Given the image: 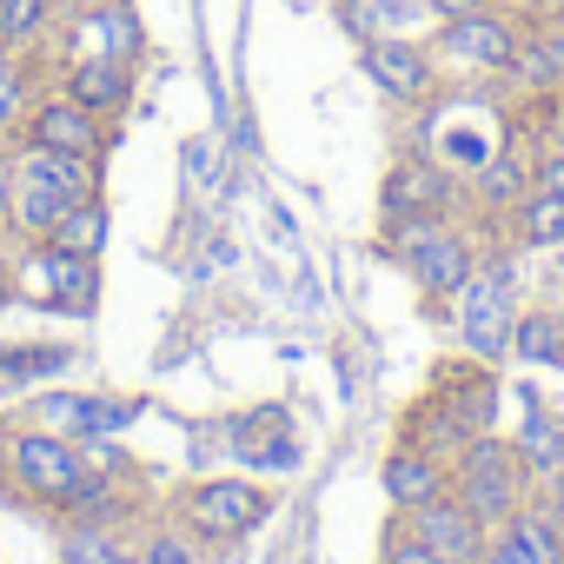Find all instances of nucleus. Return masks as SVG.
Listing matches in <instances>:
<instances>
[{"label": "nucleus", "instance_id": "nucleus-13", "mask_svg": "<svg viewBox=\"0 0 564 564\" xmlns=\"http://www.w3.org/2000/svg\"><path fill=\"white\" fill-rule=\"evenodd\" d=\"M28 272H41V293L61 313H94V300H100V259H87V252L34 246L28 252Z\"/></svg>", "mask_w": 564, "mask_h": 564}, {"label": "nucleus", "instance_id": "nucleus-29", "mask_svg": "<svg viewBox=\"0 0 564 564\" xmlns=\"http://www.w3.org/2000/svg\"><path fill=\"white\" fill-rule=\"evenodd\" d=\"M34 107V87H28V61L0 47V133H14Z\"/></svg>", "mask_w": 564, "mask_h": 564}, {"label": "nucleus", "instance_id": "nucleus-16", "mask_svg": "<svg viewBox=\"0 0 564 564\" xmlns=\"http://www.w3.org/2000/svg\"><path fill=\"white\" fill-rule=\"evenodd\" d=\"M379 485H386L392 511H412V505H432V498L452 491V465H438V458H425L419 445L399 438V445L386 452V465H379Z\"/></svg>", "mask_w": 564, "mask_h": 564}, {"label": "nucleus", "instance_id": "nucleus-30", "mask_svg": "<svg viewBox=\"0 0 564 564\" xmlns=\"http://www.w3.org/2000/svg\"><path fill=\"white\" fill-rule=\"evenodd\" d=\"M140 564H199V538L166 518V524H153V531L140 538Z\"/></svg>", "mask_w": 564, "mask_h": 564}, {"label": "nucleus", "instance_id": "nucleus-14", "mask_svg": "<svg viewBox=\"0 0 564 564\" xmlns=\"http://www.w3.org/2000/svg\"><path fill=\"white\" fill-rule=\"evenodd\" d=\"M133 87H140V74H133V61H67L61 67V94H74L87 113H100V120H120L127 107H133Z\"/></svg>", "mask_w": 564, "mask_h": 564}, {"label": "nucleus", "instance_id": "nucleus-33", "mask_svg": "<svg viewBox=\"0 0 564 564\" xmlns=\"http://www.w3.org/2000/svg\"><path fill=\"white\" fill-rule=\"evenodd\" d=\"M531 34H538V47H544V61H551V80L564 87V8L538 14V21H531Z\"/></svg>", "mask_w": 564, "mask_h": 564}, {"label": "nucleus", "instance_id": "nucleus-20", "mask_svg": "<svg viewBox=\"0 0 564 564\" xmlns=\"http://www.w3.org/2000/svg\"><path fill=\"white\" fill-rule=\"evenodd\" d=\"M399 438H405V445H419V452H425V458H438V465H458V458H465V445H471V432H465L438 399H425V392L405 405Z\"/></svg>", "mask_w": 564, "mask_h": 564}, {"label": "nucleus", "instance_id": "nucleus-38", "mask_svg": "<svg viewBox=\"0 0 564 564\" xmlns=\"http://www.w3.org/2000/svg\"><path fill=\"white\" fill-rule=\"evenodd\" d=\"M491 8H511V14L538 21V14H551V8H557V0H491Z\"/></svg>", "mask_w": 564, "mask_h": 564}, {"label": "nucleus", "instance_id": "nucleus-21", "mask_svg": "<svg viewBox=\"0 0 564 564\" xmlns=\"http://www.w3.org/2000/svg\"><path fill=\"white\" fill-rule=\"evenodd\" d=\"M346 28L359 41H379V34H432L438 28V8H432V0H346Z\"/></svg>", "mask_w": 564, "mask_h": 564}, {"label": "nucleus", "instance_id": "nucleus-3", "mask_svg": "<svg viewBox=\"0 0 564 564\" xmlns=\"http://www.w3.org/2000/svg\"><path fill=\"white\" fill-rule=\"evenodd\" d=\"M452 498L491 531V524H505V518H518V511L531 505V465L518 458L511 438L485 432V438H471L465 458L452 465Z\"/></svg>", "mask_w": 564, "mask_h": 564}, {"label": "nucleus", "instance_id": "nucleus-18", "mask_svg": "<svg viewBox=\"0 0 564 564\" xmlns=\"http://www.w3.org/2000/svg\"><path fill=\"white\" fill-rule=\"evenodd\" d=\"M14 173H28V180L54 186V193H67V199H94V193H100V160L54 153V147H34V140H21V147H14Z\"/></svg>", "mask_w": 564, "mask_h": 564}, {"label": "nucleus", "instance_id": "nucleus-31", "mask_svg": "<svg viewBox=\"0 0 564 564\" xmlns=\"http://www.w3.org/2000/svg\"><path fill=\"white\" fill-rule=\"evenodd\" d=\"M246 458H252V465H265V471H293V465H300V432H293V425H279V432L252 438V445H246Z\"/></svg>", "mask_w": 564, "mask_h": 564}, {"label": "nucleus", "instance_id": "nucleus-27", "mask_svg": "<svg viewBox=\"0 0 564 564\" xmlns=\"http://www.w3.org/2000/svg\"><path fill=\"white\" fill-rule=\"evenodd\" d=\"M61 564H140V551L120 544L113 524H67L61 531Z\"/></svg>", "mask_w": 564, "mask_h": 564}, {"label": "nucleus", "instance_id": "nucleus-41", "mask_svg": "<svg viewBox=\"0 0 564 564\" xmlns=\"http://www.w3.org/2000/svg\"><path fill=\"white\" fill-rule=\"evenodd\" d=\"M557 8H564V0H557Z\"/></svg>", "mask_w": 564, "mask_h": 564}, {"label": "nucleus", "instance_id": "nucleus-2", "mask_svg": "<svg viewBox=\"0 0 564 564\" xmlns=\"http://www.w3.org/2000/svg\"><path fill=\"white\" fill-rule=\"evenodd\" d=\"M524 34H531L524 14L491 8V0H485V8L445 14L425 41H432V54H438L445 74H465V80H505V67H511V54L524 47Z\"/></svg>", "mask_w": 564, "mask_h": 564}, {"label": "nucleus", "instance_id": "nucleus-7", "mask_svg": "<svg viewBox=\"0 0 564 564\" xmlns=\"http://www.w3.org/2000/svg\"><path fill=\"white\" fill-rule=\"evenodd\" d=\"M465 206V173H452L438 153L412 147L386 166L379 180V219L386 226H405V219H452Z\"/></svg>", "mask_w": 564, "mask_h": 564}, {"label": "nucleus", "instance_id": "nucleus-36", "mask_svg": "<svg viewBox=\"0 0 564 564\" xmlns=\"http://www.w3.org/2000/svg\"><path fill=\"white\" fill-rule=\"evenodd\" d=\"M531 186H544V193L564 199V153L557 147H531Z\"/></svg>", "mask_w": 564, "mask_h": 564}, {"label": "nucleus", "instance_id": "nucleus-32", "mask_svg": "<svg viewBox=\"0 0 564 564\" xmlns=\"http://www.w3.org/2000/svg\"><path fill=\"white\" fill-rule=\"evenodd\" d=\"M379 564H438V557L405 531V518H392V524H386V538H379Z\"/></svg>", "mask_w": 564, "mask_h": 564}, {"label": "nucleus", "instance_id": "nucleus-23", "mask_svg": "<svg viewBox=\"0 0 564 564\" xmlns=\"http://www.w3.org/2000/svg\"><path fill=\"white\" fill-rule=\"evenodd\" d=\"M67 206H74L67 193H54V186H41V180L14 173V206H8V232H21V239H47V232L61 226V213H67Z\"/></svg>", "mask_w": 564, "mask_h": 564}, {"label": "nucleus", "instance_id": "nucleus-19", "mask_svg": "<svg viewBox=\"0 0 564 564\" xmlns=\"http://www.w3.org/2000/svg\"><path fill=\"white\" fill-rule=\"evenodd\" d=\"M531 193V153H511V147H498L491 160H478L471 173H465V199H478V206H491V213H505L511 219V206Z\"/></svg>", "mask_w": 564, "mask_h": 564}, {"label": "nucleus", "instance_id": "nucleus-9", "mask_svg": "<svg viewBox=\"0 0 564 564\" xmlns=\"http://www.w3.org/2000/svg\"><path fill=\"white\" fill-rule=\"evenodd\" d=\"M425 399H438L471 438L498 432V405H505V392H498V366H491V359H471V352H465V359H438Z\"/></svg>", "mask_w": 564, "mask_h": 564}, {"label": "nucleus", "instance_id": "nucleus-15", "mask_svg": "<svg viewBox=\"0 0 564 564\" xmlns=\"http://www.w3.org/2000/svg\"><path fill=\"white\" fill-rule=\"evenodd\" d=\"M478 564H564V531L544 518V511H518V518H505V524H491V538H485V557Z\"/></svg>", "mask_w": 564, "mask_h": 564}, {"label": "nucleus", "instance_id": "nucleus-22", "mask_svg": "<svg viewBox=\"0 0 564 564\" xmlns=\"http://www.w3.org/2000/svg\"><path fill=\"white\" fill-rule=\"evenodd\" d=\"M511 445H518V458L531 465V478L564 471V412H551V405H524Z\"/></svg>", "mask_w": 564, "mask_h": 564}, {"label": "nucleus", "instance_id": "nucleus-8", "mask_svg": "<svg viewBox=\"0 0 564 564\" xmlns=\"http://www.w3.org/2000/svg\"><path fill=\"white\" fill-rule=\"evenodd\" d=\"M359 67H366V80H372L386 100H399V107H425V100L445 87V67H438V54H432L425 34H379V41H359Z\"/></svg>", "mask_w": 564, "mask_h": 564}, {"label": "nucleus", "instance_id": "nucleus-17", "mask_svg": "<svg viewBox=\"0 0 564 564\" xmlns=\"http://www.w3.org/2000/svg\"><path fill=\"white\" fill-rule=\"evenodd\" d=\"M41 405H47V425L67 432V438H80V445L87 438H107V432H127L147 412L140 399H80V392L74 399H41Z\"/></svg>", "mask_w": 564, "mask_h": 564}, {"label": "nucleus", "instance_id": "nucleus-6", "mask_svg": "<svg viewBox=\"0 0 564 564\" xmlns=\"http://www.w3.org/2000/svg\"><path fill=\"white\" fill-rule=\"evenodd\" d=\"M0 458H8V478H14L34 505H47V511H67V498H74L80 478H87V445L67 438V432H54V425L14 432L8 445H0Z\"/></svg>", "mask_w": 564, "mask_h": 564}, {"label": "nucleus", "instance_id": "nucleus-40", "mask_svg": "<svg viewBox=\"0 0 564 564\" xmlns=\"http://www.w3.org/2000/svg\"><path fill=\"white\" fill-rule=\"evenodd\" d=\"M14 300V272H0V306H8Z\"/></svg>", "mask_w": 564, "mask_h": 564}, {"label": "nucleus", "instance_id": "nucleus-5", "mask_svg": "<svg viewBox=\"0 0 564 564\" xmlns=\"http://www.w3.org/2000/svg\"><path fill=\"white\" fill-rule=\"evenodd\" d=\"M386 252L412 272V286L425 300H458V286L478 265V239L458 226V219H405V226H386Z\"/></svg>", "mask_w": 564, "mask_h": 564}, {"label": "nucleus", "instance_id": "nucleus-11", "mask_svg": "<svg viewBox=\"0 0 564 564\" xmlns=\"http://www.w3.org/2000/svg\"><path fill=\"white\" fill-rule=\"evenodd\" d=\"M21 140H34V147H54V153H80V160H100V147H107V120L100 113H87L74 94H41L34 107H28V120H21Z\"/></svg>", "mask_w": 564, "mask_h": 564}, {"label": "nucleus", "instance_id": "nucleus-39", "mask_svg": "<svg viewBox=\"0 0 564 564\" xmlns=\"http://www.w3.org/2000/svg\"><path fill=\"white\" fill-rule=\"evenodd\" d=\"M432 8H438V21H445V14H465V8H485V0H432Z\"/></svg>", "mask_w": 564, "mask_h": 564}, {"label": "nucleus", "instance_id": "nucleus-12", "mask_svg": "<svg viewBox=\"0 0 564 564\" xmlns=\"http://www.w3.org/2000/svg\"><path fill=\"white\" fill-rule=\"evenodd\" d=\"M399 518H405V531H412L438 564H478V557H485V538H491V531H485L452 491L432 498V505H412V511H399Z\"/></svg>", "mask_w": 564, "mask_h": 564}, {"label": "nucleus", "instance_id": "nucleus-28", "mask_svg": "<svg viewBox=\"0 0 564 564\" xmlns=\"http://www.w3.org/2000/svg\"><path fill=\"white\" fill-rule=\"evenodd\" d=\"M511 226H518V239L524 246H564V199L557 193H544V186H531L518 206H511Z\"/></svg>", "mask_w": 564, "mask_h": 564}, {"label": "nucleus", "instance_id": "nucleus-37", "mask_svg": "<svg viewBox=\"0 0 564 564\" xmlns=\"http://www.w3.org/2000/svg\"><path fill=\"white\" fill-rule=\"evenodd\" d=\"M8 206H14V153H0V226H8Z\"/></svg>", "mask_w": 564, "mask_h": 564}, {"label": "nucleus", "instance_id": "nucleus-24", "mask_svg": "<svg viewBox=\"0 0 564 564\" xmlns=\"http://www.w3.org/2000/svg\"><path fill=\"white\" fill-rule=\"evenodd\" d=\"M61 21V0H0V47L8 54H34Z\"/></svg>", "mask_w": 564, "mask_h": 564}, {"label": "nucleus", "instance_id": "nucleus-1", "mask_svg": "<svg viewBox=\"0 0 564 564\" xmlns=\"http://www.w3.org/2000/svg\"><path fill=\"white\" fill-rule=\"evenodd\" d=\"M452 319H458V346L471 359H505L511 352V333H518V265L511 252H478L471 279L452 300Z\"/></svg>", "mask_w": 564, "mask_h": 564}, {"label": "nucleus", "instance_id": "nucleus-25", "mask_svg": "<svg viewBox=\"0 0 564 564\" xmlns=\"http://www.w3.org/2000/svg\"><path fill=\"white\" fill-rule=\"evenodd\" d=\"M41 246H61V252H87V259H100V246H107V199H100V193H94V199H74V206L61 213V226H54Z\"/></svg>", "mask_w": 564, "mask_h": 564}, {"label": "nucleus", "instance_id": "nucleus-35", "mask_svg": "<svg viewBox=\"0 0 564 564\" xmlns=\"http://www.w3.org/2000/svg\"><path fill=\"white\" fill-rule=\"evenodd\" d=\"M531 511H544V518L564 531V471H544V478H531Z\"/></svg>", "mask_w": 564, "mask_h": 564}, {"label": "nucleus", "instance_id": "nucleus-10", "mask_svg": "<svg viewBox=\"0 0 564 564\" xmlns=\"http://www.w3.org/2000/svg\"><path fill=\"white\" fill-rule=\"evenodd\" d=\"M67 47H74L67 61H133L140 67L147 34H140L127 0H80L74 21H67Z\"/></svg>", "mask_w": 564, "mask_h": 564}, {"label": "nucleus", "instance_id": "nucleus-4", "mask_svg": "<svg viewBox=\"0 0 564 564\" xmlns=\"http://www.w3.org/2000/svg\"><path fill=\"white\" fill-rule=\"evenodd\" d=\"M166 518L193 531L199 544H239L272 518V491L259 478H193L166 498Z\"/></svg>", "mask_w": 564, "mask_h": 564}, {"label": "nucleus", "instance_id": "nucleus-34", "mask_svg": "<svg viewBox=\"0 0 564 564\" xmlns=\"http://www.w3.org/2000/svg\"><path fill=\"white\" fill-rule=\"evenodd\" d=\"M67 366V346H14V359H0V372L21 379V372H54Z\"/></svg>", "mask_w": 564, "mask_h": 564}, {"label": "nucleus", "instance_id": "nucleus-26", "mask_svg": "<svg viewBox=\"0 0 564 564\" xmlns=\"http://www.w3.org/2000/svg\"><path fill=\"white\" fill-rule=\"evenodd\" d=\"M511 352H518V359H531V366H564V313H551V306L518 313Z\"/></svg>", "mask_w": 564, "mask_h": 564}]
</instances>
